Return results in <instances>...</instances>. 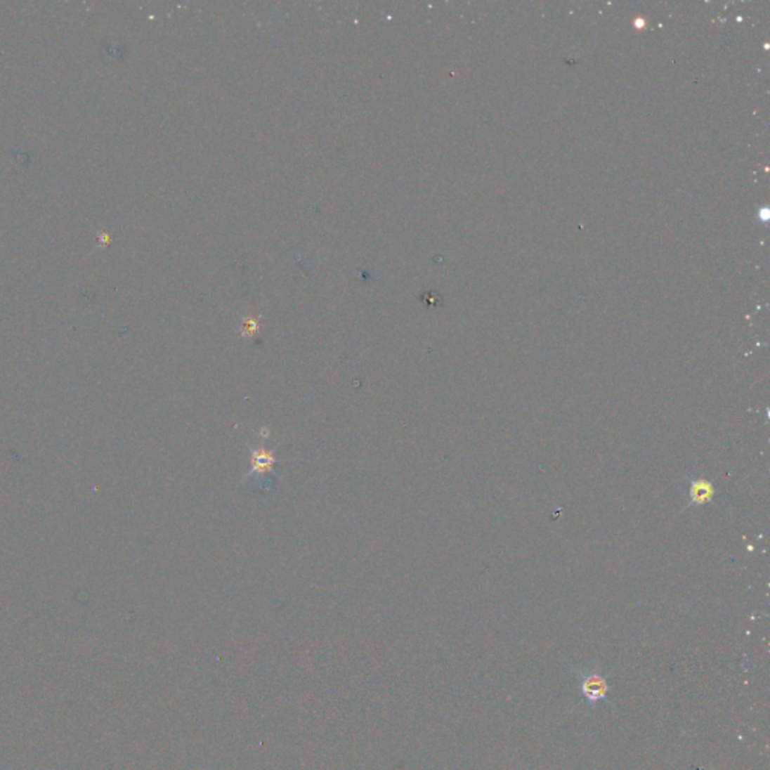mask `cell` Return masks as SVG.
Here are the masks:
<instances>
[{"label":"cell","mask_w":770,"mask_h":770,"mask_svg":"<svg viewBox=\"0 0 770 770\" xmlns=\"http://www.w3.org/2000/svg\"><path fill=\"white\" fill-rule=\"evenodd\" d=\"M275 462H277V459H275L274 453L270 452L268 448H265V447L252 448V453H250L252 469L247 474H245L244 478H249L253 474H266V473L273 471Z\"/></svg>","instance_id":"cell-2"},{"label":"cell","mask_w":770,"mask_h":770,"mask_svg":"<svg viewBox=\"0 0 770 770\" xmlns=\"http://www.w3.org/2000/svg\"><path fill=\"white\" fill-rule=\"evenodd\" d=\"M578 677L581 679V691L588 705H594L599 701L606 700V695L609 692L606 676H602L601 672L590 670L587 672H578Z\"/></svg>","instance_id":"cell-1"}]
</instances>
